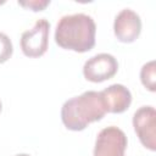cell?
Returning a JSON list of instances; mask_svg holds the SVG:
<instances>
[{
  "label": "cell",
  "mask_w": 156,
  "mask_h": 156,
  "mask_svg": "<svg viewBox=\"0 0 156 156\" xmlns=\"http://www.w3.org/2000/svg\"><path fill=\"white\" fill-rule=\"evenodd\" d=\"M96 24L91 16L85 13L66 15L60 18L55 29V41L58 46L85 52L95 45Z\"/></svg>",
  "instance_id": "6da1fadb"
},
{
  "label": "cell",
  "mask_w": 156,
  "mask_h": 156,
  "mask_svg": "<svg viewBox=\"0 0 156 156\" xmlns=\"http://www.w3.org/2000/svg\"><path fill=\"white\" fill-rule=\"evenodd\" d=\"M106 106L100 91H84L67 100L61 108V119L67 129L83 130L89 123L100 121L106 113Z\"/></svg>",
  "instance_id": "7a4b0ae2"
},
{
  "label": "cell",
  "mask_w": 156,
  "mask_h": 156,
  "mask_svg": "<svg viewBox=\"0 0 156 156\" xmlns=\"http://www.w3.org/2000/svg\"><path fill=\"white\" fill-rule=\"evenodd\" d=\"M49 29L50 23L45 18H40L32 29L22 33L21 49L26 56L39 57L45 54L49 45Z\"/></svg>",
  "instance_id": "3957f363"
},
{
  "label": "cell",
  "mask_w": 156,
  "mask_h": 156,
  "mask_svg": "<svg viewBox=\"0 0 156 156\" xmlns=\"http://www.w3.org/2000/svg\"><path fill=\"white\" fill-rule=\"evenodd\" d=\"M127 136L124 132L115 126L100 130L96 136L94 156H124Z\"/></svg>",
  "instance_id": "277c9868"
},
{
  "label": "cell",
  "mask_w": 156,
  "mask_h": 156,
  "mask_svg": "<svg viewBox=\"0 0 156 156\" xmlns=\"http://www.w3.org/2000/svg\"><path fill=\"white\" fill-rule=\"evenodd\" d=\"M133 126L141 144L151 151L156 150V111L152 106H141L133 116Z\"/></svg>",
  "instance_id": "5b68a950"
},
{
  "label": "cell",
  "mask_w": 156,
  "mask_h": 156,
  "mask_svg": "<svg viewBox=\"0 0 156 156\" xmlns=\"http://www.w3.org/2000/svg\"><path fill=\"white\" fill-rule=\"evenodd\" d=\"M118 69V62L111 54L101 52L90 57L83 66L84 77L94 83L112 78Z\"/></svg>",
  "instance_id": "8992f818"
},
{
  "label": "cell",
  "mask_w": 156,
  "mask_h": 156,
  "mask_svg": "<svg viewBox=\"0 0 156 156\" xmlns=\"http://www.w3.org/2000/svg\"><path fill=\"white\" fill-rule=\"evenodd\" d=\"M113 32L119 41L123 43L134 41L141 32L140 16L130 9L121 10L115 18Z\"/></svg>",
  "instance_id": "52a82bcc"
},
{
  "label": "cell",
  "mask_w": 156,
  "mask_h": 156,
  "mask_svg": "<svg viewBox=\"0 0 156 156\" xmlns=\"http://www.w3.org/2000/svg\"><path fill=\"white\" fill-rule=\"evenodd\" d=\"M100 93L107 112L121 113L126 111L132 102V94L129 89L122 84H111Z\"/></svg>",
  "instance_id": "ba28073f"
},
{
  "label": "cell",
  "mask_w": 156,
  "mask_h": 156,
  "mask_svg": "<svg viewBox=\"0 0 156 156\" xmlns=\"http://www.w3.org/2000/svg\"><path fill=\"white\" fill-rule=\"evenodd\" d=\"M155 61H149L141 67L140 79L144 87H146L150 91H155Z\"/></svg>",
  "instance_id": "9c48e42d"
},
{
  "label": "cell",
  "mask_w": 156,
  "mask_h": 156,
  "mask_svg": "<svg viewBox=\"0 0 156 156\" xmlns=\"http://www.w3.org/2000/svg\"><path fill=\"white\" fill-rule=\"evenodd\" d=\"M13 51V46H12V41L11 39L5 34L0 32V63L7 61Z\"/></svg>",
  "instance_id": "30bf717a"
},
{
  "label": "cell",
  "mask_w": 156,
  "mask_h": 156,
  "mask_svg": "<svg viewBox=\"0 0 156 156\" xmlns=\"http://www.w3.org/2000/svg\"><path fill=\"white\" fill-rule=\"evenodd\" d=\"M18 4L24 7H29L33 11H40L45 9L50 4V1L49 0H30V1H18Z\"/></svg>",
  "instance_id": "8fae6325"
},
{
  "label": "cell",
  "mask_w": 156,
  "mask_h": 156,
  "mask_svg": "<svg viewBox=\"0 0 156 156\" xmlns=\"http://www.w3.org/2000/svg\"><path fill=\"white\" fill-rule=\"evenodd\" d=\"M16 156H30V155H28V154H18Z\"/></svg>",
  "instance_id": "7c38bea8"
},
{
  "label": "cell",
  "mask_w": 156,
  "mask_h": 156,
  "mask_svg": "<svg viewBox=\"0 0 156 156\" xmlns=\"http://www.w3.org/2000/svg\"><path fill=\"white\" fill-rule=\"evenodd\" d=\"M0 111H1V101H0Z\"/></svg>",
  "instance_id": "4fadbf2b"
}]
</instances>
